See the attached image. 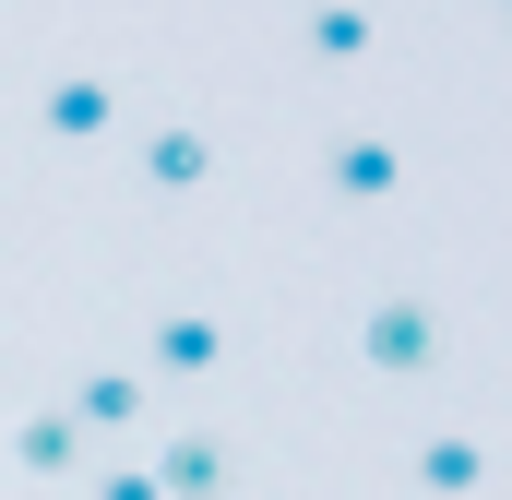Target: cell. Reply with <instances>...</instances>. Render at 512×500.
Listing matches in <instances>:
<instances>
[{
  "label": "cell",
  "mask_w": 512,
  "mask_h": 500,
  "mask_svg": "<svg viewBox=\"0 0 512 500\" xmlns=\"http://www.w3.org/2000/svg\"><path fill=\"white\" fill-rule=\"evenodd\" d=\"M382 358H429V322L417 310H382Z\"/></svg>",
  "instance_id": "1"
}]
</instances>
